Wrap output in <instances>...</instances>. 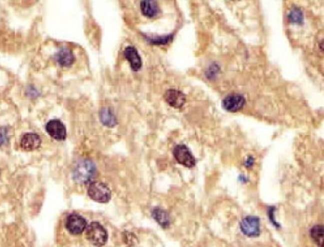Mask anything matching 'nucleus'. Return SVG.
Here are the masks:
<instances>
[{
	"label": "nucleus",
	"instance_id": "14",
	"mask_svg": "<svg viewBox=\"0 0 324 247\" xmlns=\"http://www.w3.org/2000/svg\"><path fill=\"white\" fill-rule=\"evenodd\" d=\"M100 119L104 125L109 128H112L117 124L116 117L109 108H104L100 110Z\"/></svg>",
	"mask_w": 324,
	"mask_h": 247
},
{
	"label": "nucleus",
	"instance_id": "13",
	"mask_svg": "<svg viewBox=\"0 0 324 247\" xmlns=\"http://www.w3.org/2000/svg\"><path fill=\"white\" fill-rule=\"evenodd\" d=\"M140 10L143 15L148 18H156L161 13L158 3L150 0L142 1L140 3Z\"/></svg>",
	"mask_w": 324,
	"mask_h": 247
},
{
	"label": "nucleus",
	"instance_id": "9",
	"mask_svg": "<svg viewBox=\"0 0 324 247\" xmlns=\"http://www.w3.org/2000/svg\"><path fill=\"white\" fill-rule=\"evenodd\" d=\"M164 100L169 106L175 108H180L186 103V96L178 90L169 89L164 94Z\"/></svg>",
	"mask_w": 324,
	"mask_h": 247
},
{
	"label": "nucleus",
	"instance_id": "3",
	"mask_svg": "<svg viewBox=\"0 0 324 247\" xmlns=\"http://www.w3.org/2000/svg\"><path fill=\"white\" fill-rule=\"evenodd\" d=\"M88 195L92 200L98 203H107L110 201L112 193L110 188L102 182H92L88 189Z\"/></svg>",
	"mask_w": 324,
	"mask_h": 247
},
{
	"label": "nucleus",
	"instance_id": "12",
	"mask_svg": "<svg viewBox=\"0 0 324 247\" xmlns=\"http://www.w3.org/2000/svg\"><path fill=\"white\" fill-rule=\"evenodd\" d=\"M124 57L128 59V61L130 62L132 70L138 71L142 69V61L140 56L138 55L135 47L128 46L124 51Z\"/></svg>",
	"mask_w": 324,
	"mask_h": 247
},
{
	"label": "nucleus",
	"instance_id": "8",
	"mask_svg": "<svg viewBox=\"0 0 324 247\" xmlns=\"http://www.w3.org/2000/svg\"><path fill=\"white\" fill-rule=\"evenodd\" d=\"M46 131L53 139L64 141L66 139V129L64 124L58 120L50 121L46 125Z\"/></svg>",
	"mask_w": 324,
	"mask_h": 247
},
{
	"label": "nucleus",
	"instance_id": "1",
	"mask_svg": "<svg viewBox=\"0 0 324 247\" xmlns=\"http://www.w3.org/2000/svg\"><path fill=\"white\" fill-rule=\"evenodd\" d=\"M97 169L95 164L88 160L84 159L78 162L72 171V178L78 184H90L93 178L96 176Z\"/></svg>",
	"mask_w": 324,
	"mask_h": 247
},
{
	"label": "nucleus",
	"instance_id": "11",
	"mask_svg": "<svg viewBox=\"0 0 324 247\" xmlns=\"http://www.w3.org/2000/svg\"><path fill=\"white\" fill-rule=\"evenodd\" d=\"M55 60L57 61L58 65L62 67H69L74 62L76 57L72 53V51L69 48L64 46L55 54Z\"/></svg>",
	"mask_w": 324,
	"mask_h": 247
},
{
	"label": "nucleus",
	"instance_id": "2",
	"mask_svg": "<svg viewBox=\"0 0 324 247\" xmlns=\"http://www.w3.org/2000/svg\"><path fill=\"white\" fill-rule=\"evenodd\" d=\"M86 237L93 246L100 247L107 243L108 235L104 226L98 222H92L86 228Z\"/></svg>",
	"mask_w": 324,
	"mask_h": 247
},
{
	"label": "nucleus",
	"instance_id": "20",
	"mask_svg": "<svg viewBox=\"0 0 324 247\" xmlns=\"http://www.w3.org/2000/svg\"><path fill=\"white\" fill-rule=\"evenodd\" d=\"M247 163H246V167H250V166H252L254 163V159H252V158H250V159H248L246 161Z\"/></svg>",
	"mask_w": 324,
	"mask_h": 247
},
{
	"label": "nucleus",
	"instance_id": "17",
	"mask_svg": "<svg viewBox=\"0 0 324 247\" xmlns=\"http://www.w3.org/2000/svg\"><path fill=\"white\" fill-rule=\"evenodd\" d=\"M289 19L292 23L302 24L304 21V16L301 9H299L298 7H294L289 14Z\"/></svg>",
	"mask_w": 324,
	"mask_h": 247
},
{
	"label": "nucleus",
	"instance_id": "19",
	"mask_svg": "<svg viewBox=\"0 0 324 247\" xmlns=\"http://www.w3.org/2000/svg\"><path fill=\"white\" fill-rule=\"evenodd\" d=\"M8 140V129L5 127L0 128V146L4 145Z\"/></svg>",
	"mask_w": 324,
	"mask_h": 247
},
{
	"label": "nucleus",
	"instance_id": "7",
	"mask_svg": "<svg viewBox=\"0 0 324 247\" xmlns=\"http://www.w3.org/2000/svg\"><path fill=\"white\" fill-rule=\"evenodd\" d=\"M246 104L244 97L239 94H232L226 96L222 101V107L228 112H238Z\"/></svg>",
	"mask_w": 324,
	"mask_h": 247
},
{
	"label": "nucleus",
	"instance_id": "16",
	"mask_svg": "<svg viewBox=\"0 0 324 247\" xmlns=\"http://www.w3.org/2000/svg\"><path fill=\"white\" fill-rule=\"evenodd\" d=\"M152 217L156 222H158L164 228H168L170 225L169 215L166 211H164L162 209H159V208L154 209Z\"/></svg>",
	"mask_w": 324,
	"mask_h": 247
},
{
	"label": "nucleus",
	"instance_id": "4",
	"mask_svg": "<svg viewBox=\"0 0 324 247\" xmlns=\"http://www.w3.org/2000/svg\"><path fill=\"white\" fill-rule=\"evenodd\" d=\"M240 230L242 234L248 237H258L260 236V221L258 217L248 216L244 218L240 224Z\"/></svg>",
	"mask_w": 324,
	"mask_h": 247
},
{
	"label": "nucleus",
	"instance_id": "10",
	"mask_svg": "<svg viewBox=\"0 0 324 247\" xmlns=\"http://www.w3.org/2000/svg\"><path fill=\"white\" fill-rule=\"evenodd\" d=\"M20 147L26 151H34L41 146V138L36 133H26L20 138Z\"/></svg>",
	"mask_w": 324,
	"mask_h": 247
},
{
	"label": "nucleus",
	"instance_id": "5",
	"mask_svg": "<svg viewBox=\"0 0 324 247\" xmlns=\"http://www.w3.org/2000/svg\"><path fill=\"white\" fill-rule=\"evenodd\" d=\"M86 221L83 217L78 214H71L68 216L65 222V227L67 231L74 235L82 234L86 228Z\"/></svg>",
	"mask_w": 324,
	"mask_h": 247
},
{
	"label": "nucleus",
	"instance_id": "6",
	"mask_svg": "<svg viewBox=\"0 0 324 247\" xmlns=\"http://www.w3.org/2000/svg\"><path fill=\"white\" fill-rule=\"evenodd\" d=\"M173 155L176 160L187 168H192L195 165L194 157L190 151L188 147L184 145L176 146L173 150Z\"/></svg>",
	"mask_w": 324,
	"mask_h": 247
},
{
	"label": "nucleus",
	"instance_id": "15",
	"mask_svg": "<svg viewBox=\"0 0 324 247\" xmlns=\"http://www.w3.org/2000/svg\"><path fill=\"white\" fill-rule=\"evenodd\" d=\"M310 236L312 240L318 247H324V228L322 225H315L310 230Z\"/></svg>",
	"mask_w": 324,
	"mask_h": 247
},
{
	"label": "nucleus",
	"instance_id": "18",
	"mask_svg": "<svg viewBox=\"0 0 324 247\" xmlns=\"http://www.w3.org/2000/svg\"><path fill=\"white\" fill-rule=\"evenodd\" d=\"M148 41L152 44H158V45H162V44H168L169 42L173 39V35H166V36H156V37H148Z\"/></svg>",
	"mask_w": 324,
	"mask_h": 247
}]
</instances>
